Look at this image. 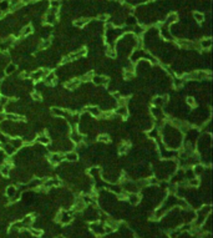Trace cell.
Returning <instances> with one entry per match:
<instances>
[{
	"label": "cell",
	"mask_w": 213,
	"mask_h": 238,
	"mask_svg": "<svg viewBox=\"0 0 213 238\" xmlns=\"http://www.w3.org/2000/svg\"><path fill=\"white\" fill-rule=\"evenodd\" d=\"M91 81L97 86H106L110 84V79L107 76H102V75H94V78H92Z\"/></svg>",
	"instance_id": "3"
},
{
	"label": "cell",
	"mask_w": 213,
	"mask_h": 238,
	"mask_svg": "<svg viewBox=\"0 0 213 238\" xmlns=\"http://www.w3.org/2000/svg\"><path fill=\"white\" fill-rule=\"evenodd\" d=\"M58 238H64V237H58Z\"/></svg>",
	"instance_id": "48"
},
{
	"label": "cell",
	"mask_w": 213,
	"mask_h": 238,
	"mask_svg": "<svg viewBox=\"0 0 213 238\" xmlns=\"http://www.w3.org/2000/svg\"><path fill=\"white\" fill-rule=\"evenodd\" d=\"M86 208V202L84 201V198H77L74 202V212H81Z\"/></svg>",
	"instance_id": "6"
},
{
	"label": "cell",
	"mask_w": 213,
	"mask_h": 238,
	"mask_svg": "<svg viewBox=\"0 0 213 238\" xmlns=\"http://www.w3.org/2000/svg\"><path fill=\"white\" fill-rule=\"evenodd\" d=\"M200 183H201V181L198 180L197 177H193V178H191V180H187V185L191 186V187H198V186H200Z\"/></svg>",
	"instance_id": "34"
},
{
	"label": "cell",
	"mask_w": 213,
	"mask_h": 238,
	"mask_svg": "<svg viewBox=\"0 0 213 238\" xmlns=\"http://www.w3.org/2000/svg\"><path fill=\"white\" fill-rule=\"evenodd\" d=\"M51 45V41L49 39H45V40H41L40 44H39V50H46V49Z\"/></svg>",
	"instance_id": "30"
},
{
	"label": "cell",
	"mask_w": 213,
	"mask_h": 238,
	"mask_svg": "<svg viewBox=\"0 0 213 238\" xmlns=\"http://www.w3.org/2000/svg\"><path fill=\"white\" fill-rule=\"evenodd\" d=\"M10 101H9V97L8 96H0V105L1 106H6Z\"/></svg>",
	"instance_id": "40"
},
{
	"label": "cell",
	"mask_w": 213,
	"mask_h": 238,
	"mask_svg": "<svg viewBox=\"0 0 213 238\" xmlns=\"http://www.w3.org/2000/svg\"><path fill=\"white\" fill-rule=\"evenodd\" d=\"M70 140H71V141H72L74 143H79V142H82V141H84V137H82V134H80V132L77 131V129L74 127L72 130H71Z\"/></svg>",
	"instance_id": "5"
},
{
	"label": "cell",
	"mask_w": 213,
	"mask_h": 238,
	"mask_svg": "<svg viewBox=\"0 0 213 238\" xmlns=\"http://www.w3.org/2000/svg\"><path fill=\"white\" fill-rule=\"evenodd\" d=\"M58 14H59V9L49 8V10L46 11L45 16H44V23L47 25L56 24V21H58Z\"/></svg>",
	"instance_id": "2"
},
{
	"label": "cell",
	"mask_w": 213,
	"mask_h": 238,
	"mask_svg": "<svg viewBox=\"0 0 213 238\" xmlns=\"http://www.w3.org/2000/svg\"><path fill=\"white\" fill-rule=\"evenodd\" d=\"M184 82H186V80H184L183 78H173V81H172V84H173V87L175 89H181V87H183V85H184Z\"/></svg>",
	"instance_id": "21"
},
{
	"label": "cell",
	"mask_w": 213,
	"mask_h": 238,
	"mask_svg": "<svg viewBox=\"0 0 213 238\" xmlns=\"http://www.w3.org/2000/svg\"><path fill=\"white\" fill-rule=\"evenodd\" d=\"M33 33V26L31 25H25L23 26V29L20 31V36H27V35H30Z\"/></svg>",
	"instance_id": "25"
},
{
	"label": "cell",
	"mask_w": 213,
	"mask_h": 238,
	"mask_svg": "<svg viewBox=\"0 0 213 238\" xmlns=\"http://www.w3.org/2000/svg\"><path fill=\"white\" fill-rule=\"evenodd\" d=\"M115 115L121 118H126L129 116V109H127V106H117V109L115 110Z\"/></svg>",
	"instance_id": "11"
},
{
	"label": "cell",
	"mask_w": 213,
	"mask_h": 238,
	"mask_svg": "<svg viewBox=\"0 0 213 238\" xmlns=\"http://www.w3.org/2000/svg\"><path fill=\"white\" fill-rule=\"evenodd\" d=\"M126 24L130 25V26H135V25H136V19L132 18V16H129L127 20H126Z\"/></svg>",
	"instance_id": "43"
},
{
	"label": "cell",
	"mask_w": 213,
	"mask_h": 238,
	"mask_svg": "<svg viewBox=\"0 0 213 238\" xmlns=\"http://www.w3.org/2000/svg\"><path fill=\"white\" fill-rule=\"evenodd\" d=\"M15 71H16V65L15 64H9L8 66L5 67V70H4L5 75H11V74H14Z\"/></svg>",
	"instance_id": "31"
},
{
	"label": "cell",
	"mask_w": 213,
	"mask_h": 238,
	"mask_svg": "<svg viewBox=\"0 0 213 238\" xmlns=\"http://www.w3.org/2000/svg\"><path fill=\"white\" fill-rule=\"evenodd\" d=\"M84 111H86V112H89L91 116H94V117H96V118L100 117V115H101V112H102V110H100L97 106H87V107L84 109Z\"/></svg>",
	"instance_id": "10"
},
{
	"label": "cell",
	"mask_w": 213,
	"mask_h": 238,
	"mask_svg": "<svg viewBox=\"0 0 213 238\" xmlns=\"http://www.w3.org/2000/svg\"><path fill=\"white\" fill-rule=\"evenodd\" d=\"M97 141L98 142H101V143H109L111 140H110V136L109 135H106V134H101V135H98L97 136Z\"/></svg>",
	"instance_id": "32"
},
{
	"label": "cell",
	"mask_w": 213,
	"mask_h": 238,
	"mask_svg": "<svg viewBox=\"0 0 213 238\" xmlns=\"http://www.w3.org/2000/svg\"><path fill=\"white\" fill-rule=\"evenodd\" d=\"M105 55L107 58H110V59H115L116 58L117 52L115 50V47H113V45H106L105 46Z\"/></svg>",
	"instance_id": "13"
},
{
	"label": "cell",
	"mask_w": 213,
	"mask_h": 238,
	"mask_svg": "<svg viewBox=\"0 0 213 238\" xmlns=\"http://www.w3.org/2000/svg\"><path fill=\"white\" fill-rule=\"evenodd\" d=\"M64 160H65V156H64L62 153H59V152H54V153H51V155L49 156V162H50L51 165H54V166L61 163Z\"/></svg>",
	"instance_id": "4"
},
{
	"label": "cell",
	"mask_w": 213,
	"mask_h": 238,
	"mask_svg": "<svg viewBox=\"0 0 213 238\" xmlns=\"http://www.w3.org/2000/svg\"><path fill=\"white\" fill-rule=\"evenodd\" d=\"M91 229H92V232H94L95 234H97V236L105 234V232H104V226L101 225V223H94V225H91Z\"/></svg>",
	"instance_id": "16"
},
{
	"label": "cell",
	"mask_w": 213,
	"mask_h": 238,
	"mask_svg": "<svg viewBox=\"0 0 213 238\" xmlns=\"http://www.w3.org/2000/svg\"><path fill=\"white\" fill-rule=\"evenodd\" d=\"M35 141H36L39 145H42V146H47L49 143H50V137H49L46 134H44V132H42V134H40V135H38L36 136V138H35Z\"/></svg>",
	"instance_id": "9"
},
{
	"label": "cell",
	"mask_w": 213,
	"mask_h": 238,
	"mask_svg": "<svg viewBox=\"0 0 213 238\" xmlns=\"http://www.w3.org/2000/svg\"><path fill=\"white\" fill-rule=\"evenodd\" d=\"M51 112H53V115L56 116V117H67V116L71 114V112H69V111L62 110V109H59V107H54V109L51 110Z\"/></svg>",
	"instance_id": "12"
},
{
	"label": "cell",
	"mask_w": 213,
	"mask_h": 238,
	"mask_svg": "<svg viewBox=\"0 0 213 238\" xmlns=\"http://www.w3.org/2000/svg\"><path fill=\"white\" fill-rule=\"evenodd\" d=\"M31 97H33V100H35V101H41V100H42L41 95H40L39 92H36V91H34L33 95H31Z\"/></svg>",
	"instance_id": "44"
},
{
	"label": "cell",
	"mask_w": 213,
	"mask_h": 238,
	"mask_svg": "<svg viewBox=\"0 0 213 238\" xmlns=\"http://www.w3.org/2000/svg\"><path fill=\"white\" fill-rule=\"evenodd\" d=\"M94 71H89L87 74H85V75H82L81 78H80V81L81 82H89V81H91L92 80V78H94Z\"/></svg>",
	"instance_id": "28"
},
{
	"label": "cell",
	"mask_w": 213,
	"mask_h": 238,
	"mask_svg": "<svg viewBox=\"0 0 213 238\" xmlns=\"http://www.w3.org/2000/svg\"><path fill=\"white\" fill-rule=\"evenodd\" d=\"M163 67H165L166 72H167L168 75H171V76H175V70H172V67H171V66H163Z\"/></svg>",
	"instance_id": "45"
},
{
	"label": "cell",
	"mask_w": 213,
	"mask_h": 238,
	"mask_svg": "<svg viewBox=\"0 0 213 238\" xmlns=\"http://www.w3.org/2000/svg\"><path fill=\"white\" fill-rule=\"evenodd\" d=\"M23 118H24L23 116L16 115V114H5V121H13V122H15V121H21Z\"/></svg>",
	"instance_id": "20"
},
{
	"label": "cell",
	"mask_w": 213,
	"mask_h": 238,
	"mask_svg": "<svg viewBox=\"0 0 213 238\" xmlns=\"http://www.w3.org/2000/svg\"><path fill=\"white\" fill-rule=\"evenodd\" d=\"M186 102H187V105H188L189 107H196V105H197L195 97H192V96H188L187 99H186Z\"/></svg>",
	"instance_id": "38"
},
{
	"label": "cell",
	"mask_w": 213,
	"mask_h": 238,
	"mask_svg": "<svg viewBox=\"0 0 213 238\" xmlns=\"http://www.w3.org/2000/svg\"><path fill=\"white\" fill-rule=\"evenodd\" d=\"M127 200H129V202L131 205H137L138 202L141 201L140 196L137 194V192H133V193H129V196H127Z\"/></svg>",
	"instance_id": "19"
},
{
	"label": "cell",
	"mask_w": 213,
	"mask_h": 238,
	"mask_svg": "<svg viewBox=\"0 0 213 238\" xmlns=\"http://www.w3.org/2000/svg\"><path fill=\"white\" fill-rule=\"evenodd\" d=\"M56 82H58V81H56V75L53 71H50L44 78V84H45V85H47V86H54Z\"/></svg>",
	"instance_id": "8"
},
{
	"label": "cell",
	"mask_w": 213,
	"mask_h": 238,
	"mask_svg": "<svg viewBox=\"0 0 213 238\" xmlns=\"http://www.w3.org/2000/svg\"><path fill=\"white\" fill-rule=\"evenodd\" d=\"M16 192H18L16 191V187H14V186H9L8 188H6V196H8L9 198H11Z\"/></svg>",
	"instance_id": "36"
},
{
	"label": "cell",
	"mask_w": 213,
	"mask_h": 238,
	"mask_svg": "<svg viewBox=\"0 0 213 238\" xmlns=\"http://www.w3.org/2000/svg\"><path fill=\"white\" fill-rule=\"evenodd\" d=\"M192 16H193V19L196 20V21H197V23H200V24L204 21V14H203V13H200V11H193Z\"/></svg>",
	"instance_id": "27"
},
{
	"label": "cell",
	"mask_w": 213,
	"mask_h": 238,
	"mask_svg": "<svg viewBox=\"0 0 213 238\" xmlns=\"http://www.w3.org/2000/svg\"><path fill=\"white\" fill-rule=\"evenodd\" d=\"M90 23V19L89 18H81V19H77V20H75L74 21V25L76 26V27H84L86 24H89Z\"/></svg>",
	"instance_id": "22"
},
{
	"label": "cell",
	"mask_w": 213,
	"mask_h": 238,
	"mask_svg": "<svg viewBox=\"0 0 213 238\" xmlns=\"http://www.w3.org/2000/svg\"><path fill=\"white\" fill-rule=\"evenodd\" d=\"M29 232L34 236V237H41L42 236V229H40V228H29Z\"/></svg>",
	"instance_id": "35"
},
{
	"label": "cell",
	"mask_w": 213,
	"mask_h": 238,
	"mask_svg": "<svg viewBox=\"0 0 213 238\" xmlns=\"http://www.w3.org/2000/svg\"><path fill=\"white\" fill-rule=\"evenodd\" d=\"M204 170H206V167H204V165H201V163H197L195 167H193V173L195 174H197V176H201V174H203V172H204Z\"/></svg>",
	"instance_id": "24"
},
{
	"label": "cell",
	"mask_w": 213,
	"mask_h": 238,
	"mask_svg": "<svg viewBox=\"0 0 213 238\" xmlns=\"http://www.w3.org/2000/svg\"><path fill=\"white\" fill-rule=\"evenodd\" d=\"M135 78V72H131V71H126L124 70V79L125 80H131Z\"/></svg>",
	"instance_id": "39"
},
{
	"label": "cell",
	"mask_w": 213,
	"mask_h": 238,
	"mask_svg": "<svg viewBox=\"0 0 213 238\" xmlns=\"http://www.w3.org/2000/svg\"><path fill=\"white\" fill-rule=\"evenodd\" d=\"M50 8L60 9V0H50Z\"/></svg>",
	"instance_id": "41"
},
{
	"label": "cell",
	"mask_w": 213,
	"mask_h": 238,
	"mask_svg": "<svg viewBox=\"0 0 213 238\" xmlns=\"http://www.w3.org/2000/svg\"><path fill=\"white\" fill-rule=\"evenodd\" d=\"M64 156H65V160L69 161V162H76V161L79 160V155H77L76 151H69L66 155H64Z\"/></svg>",
	"instance_id": "17"
},
{
	"label": "cell",
	"mask_w": 213,
	"mask_h": 238,
	"mask_svg": "<svg viewBox=\"0 0 213 238\" xmlns=\"http://www.w3.org/2000/svg\"><path fill=\"white\" fill-rule=\"evenodd\" d=\"M117 101V106H127V102H129V99L127 97H124V96H121L118 100H116Z\"/></svg>",
	"instance_id": "37"
},
{
	"label": "cell",
	"mask_w": 213,
	"mask_h": 238,
	"mask_svg": "<svg viewBox=\"0 0 213 238\" xmlns=\"http://www.w3.org/2000/svg\"><path fill=\"white\" fill-rule=\"evenodd\" d=\"M200 45H201V49H203V50H209V49H211V45H212V40H211V38L204 39V40L200 41Z\"/></svg>",
	"instance_id": "26"
},
{
	"label": "cell",
	"mask_w": 213,
	"mask_h": 238,
	"mask_svg": "<svg viewBox=\"0 0 213 238\" xmlns=\"http://www.w3.org/2000/svg\"><path fill=\"white\" fill-rule=\"evenodd\" d=\"M112 96H113V99H116V100H118L120 97H121L122 95L120 94V92H117V91H113V94H112Z\"/></svg>",
	"instance_id": "46"
},
{
	"label": "cell",
	"mask_w": 213,
	"mask_h": 238,
	"mask_svg": "<svg viewBox=\"0 0 213 238\" xmlns=\"http://www.w3.org/2000/svg\"><path fill=\"white\" fill-rule=\"evenodd\" d=\"M129 149H130V143L127 142V141H125V142H122L121 145L118 146V153H126L127 151H129Z\"/></svg>",
	"instance_id": "29"
},
{
	"label": "cell",
	"mask_w": 213,
	"mask_h": 238,
	"mask_svg": "<svg viewBox=\"0 0 213 238\" xmlns=\"http://www.w3.org/2000/svg\"><path fill=\"white\" fill-rule=\"evenodd\" d=\"M9 143L13 146L15 150H19V149H21L24 146V140L23 138H20V137H16V138H10V141H9Z\"/></svg>",
	"instance_id": "14"
},
{
	"label": "cell",
	"mask_w": 213,
	"mask_h": 238,
	"mask_svg": "<svg viewBox=\"0 0 213 238\" xmlns=\"http://www.w3.org/2000/svg\"><path fill=\"white\" fill-rule=\"evenodd\" d=\"M160 33H161V35H162V38H165L166 40H169V39H171V33H169V30H168V25H166V24L161 25Z\"/></svg>",
	"instance_id": "18"
},
{
	"label": "cell",
	"mask_w": 213,
	"mask_h": 238,
	"mask_svg": "<svg viewBox=\"0 0 213 238\" xmlns=\"http://www.w3.org/2000/svg\"><path fill=\"white\" fill-rule=\"evenodd\" d=\"M20 79H29V74H27V72H25V71H23V72H21L20 74Z\"/></svg>",
	"instance_id": "47"
},
{
	"label": "cell",
	"mask_w": 213,
	"mask_h": 238,
	"mask_svg": "<svg viewBox=\"0 0 213 238\" xmlns=\"http://www.w3.org/2000/svg\"><path fill=\"white\" fill-rule=\"evenodd\" d=\"M184 80H196V81H201V80H209L211 79V74L204 71V70H196V71H191L188 74H186L183 76Z\"/></svg>",
	"instance_id": "1"
},
{
	"label": "cell",
	"mask_w": 213,
	"mask_h": 238,
	"mask_svg": "<svg viewBox=\"0 0 213 238\" xmlns=\"http://www.w3.org/2000/svg\"><path fill=\"white\" fill-rule=\"evenodd\" d=\"M10 141V136L5 132H0V145H5Z\"/></svg>",
	"instance_id": "33"
},
{
	"label": "cell",
	"mask_w": 213,
	"mask_h": 238,
	"mask_svg": "<svg viewBox=\"0 0 213 238\" xmlns=\"http://www.w3.org/2000/svg\"><path fill=\"white\" fill-rule=\"evenodd\" d=\"M80 84H81L80 79H72V80L66 81L65 84H64V86H65V89H67V90H76L80 86Z\"/></svg>",
	"instance_id": "7"
},
{
	"label": "cell",
	"mask_w": 213,
	"mask_h": 238,
	"mask_svg": "<svg viewBox=\"0 0 213 238\" xmlns=\"http://www.w3.org/2000/svg\"><path fill=\"white\" fill-rule=\"evenodd\" d=\"M97 20L98 21H102V23H106L109 20V15L107 14H100V15L97 16Z\"/></svg>",
	"instance_id": "42"
},
{
	"label": "cell",
	"mask_w": 213,
	"mask_h": 238,
	"mask_svg": "<svg viewBox=\"0 0 213 238\" xmlns=\"http://www.w3.org/2000/svg\"><path fill=\"white\" fill-rule=\"evenodd\" d=\"M10 169H11V166H10V165H8V163H3L1 166H0V173H1L3 176L8 177L9 174H10Z\"/></svg>",
	"instance_id": "23"
},
{
	"label": "cell",
	"mask_w": 213,
	"mask_h": 238,
	"mask_svg": "<svg viewBox=\"0 0 213 238\" xmlns=\"http://www.w3.org/2000/svg\"><path fill=\"white\" fill-rule=\"evenodd\" d=\"M177 20H178V15H177L176 13H171V14H168L167 15V18H166V20L163 21V24H166V25H171V24H175V23H177Z\"/></svg>",
	"instance_id": "15"
}]
</instances>
